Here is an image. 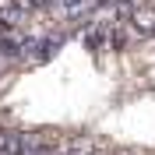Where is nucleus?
<instances>
[{
    "label": "nucleus",
    "instance_id": "obj_1",
    "mask_svg": "<svg viewBox=\"0 0 155 155\" xmlns=\"http://www.w3.org/2000/svg\"><path fill=\"white\" fill-rule=\"evenodd\" d=\"M130 25H134L141 35H145V42L155 35V4H148V0H137V7H134V14H130Z\"/></svg>",
    "mask_w": 155,
    "mask_h": 155
}]
</instances>
